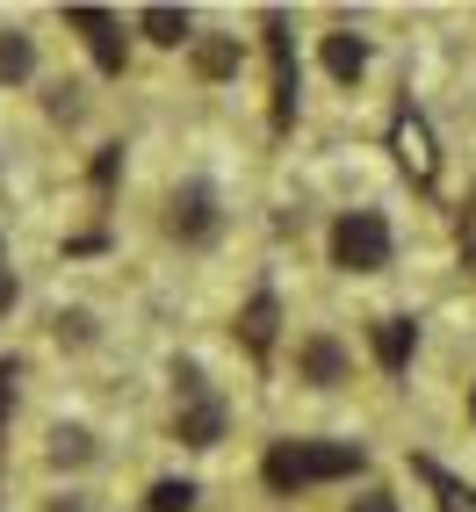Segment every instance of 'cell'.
I'll use <instances>...</instances> for the list:
<instances>
[{
    "instance_id": "cell-1",
    "label": "cell",
    "mask_w": 476,
    "mask_h": 512,
    "mask_svg": "<svg viewBox=\"0 0 476 512\" xmlns=\"http://www.w3.org/2000/svg\"><path fill=\"white\" fill-rule=\"evenodd\" d=\"M361 448L354 440H275L260 462V476L275 491H303V484H332V476H354Z\"/></svg>"
},
{
    "instance_id": "cell-2",
    "label": "cell",
    "mask_w": 476,
    "mask_h": 512,
    "mask_svg": "<svg viewBox=\"0 0 476 512\" xmlns=\"http://www.w3.org/2000/svg\"><path fill=\"white\" fill-rule=\"evenodd\" d=\"M332 260L347 267V275H383L390 267V224L383 210H347L332 224Z\"/></svg>"
},
{
    "instance_id": "cell-3",
    "label": "cell",
    "mask_w": 476,
    "mask_h": 512,
    "mask_svg": "<svg viewBox=\"0 0 476 512\" xmlns=\"http://www.w3.org/2000/svg\"><path fill=\"white\" fill-rule=\"evenodd\" d=\"M390 152H397V166L412 174L419 188H433V174H440V152H433V123L404 101V109L390 116Z\"/></svg>"
},
{
    "instance_id": "cell-4",
    "label": "cell",
    "mask_w": 476,
    "mask_h": 512,
    "mask_svg": "<svg viewBox=\"0 0 476 512\" xmlns=\"http://www.w3.org/2000/svg\"><path fill=\"white\" fill-rule=\"evenodd\" d=\"M65 22L87 37V51H94L101 73H123V22H116L109 8H65Z\"/></svg>"
},
{
    "instance_id": "cell-5",
    "label": "cell",
    "mask_w": 476,
    "mask_h": 512,
    "mask_svg": "<svg viewBox=\"0 0 476 512\" xmlns=\"http://www.w3.org/2000/svg\"><path fill=\"white\" fill-rule=\"evenodd\" d=\"M181 390L195 397L188 412H181V440H188V448H217V433H224V404H217V397H202V375H195V368H181Z\"/></svg>"
},
{
    "instance_id": "cell-6",
    "label": "cell",
    "mask_w": 476,
    "mask_h": 512,
    "mask_svg": "<svg viewBox=\"0 0 476 512\" xmlns=\"http://www.w3.org/2000/svg\"><path fill=\"white\" fill-rule=\"evenodd\" d=\"M267 58H275V123H289V116H296L303 80H296V58H289V22H282V15H267Z\"/></svg>"
},
{
    "instance_id": "cell-7",
    "label": "cell",
    "mask_w": 476,
    "mask_h": 512,
    "mask_svg": "<svg viewBox=\"0 0 476 512\" xmlns=\"http://www.w3.org/2000/svg\"><path fill=\"white\" fill-rule=\"evenodd\" d=\"M368 339H376L383 375H404V361H412V347H419V325H412V318H376V325H368Z\"/></svg>"
},
{
    "instance_id": "cell-8",
    "label": "cell",
    "mask_w": 476,
    "mask_h": 512,
    "mask_svg": "<svg viewBox=\"0 0 476 512\" xmlns=\"http://www.w3.org/2000/svg\"><path fill=\"white\" fill-rule=\"evenodd\" d=\"M174 231L188 238V246H202V238L217 231V202H210V188H181V195H174Z\"/></svg>"
},
{
    "instance_id": "cell-9",
    "label": "cell",
    "mask_w": 476,
    "mask_h": 512,
    "mask_svg": "<svg viewBox=\"0 0 476 512\" xmlns=\"http://www.w3.org/2000/svg\"><path fill=\"white\" fill-rule=\"evenodd\" d=\"M325 73H332L339 87H354V80L368 73V44L354 37V29H332V37H325Z\"/></svg>"
},
{
    "instance_id": "cell-10",
    "label": "cell",
    "mask_w": 476,
    "mask_h": 512,
    "mask_svg": "<svg viewBox=\"0 0 476 512\" xmlns=\"http://www.w3.org/2000/svg\"><path fill=\"white\" fill-rule=\"evenodd\" d=\"M303 375H311L318 390L347 383V354H339V339H311V347H303Z\"/></svg>"
},
{
    "instance_id": "cell-11",
    "label": "cell",
    "mask_w": 476,
    "mask_h": 512,
    "mask_svg": "<svg viewBox=\"0 0 476 512\" xmlns=\"http://www.w3.org/2000/svg\"><path fill=\"white\" fill-rule=\"evenodd\" d=\"M419 476H426V484H433V498H440V512H476V491L462 484V476H448V469H440V462H426V455H419Z\"/></svg>"
},
{
    "instance_id": "cell-12",
    "label": "cell",
    "mask_w": 476,
    "mask_h": 512,
    "mask_svg": "<svg viewBox=\"0 0 476 512\" xmlns=\"http://www.w3.org/2000/svg\"><path fill=\"white\" fill-rule=\"evenodd\" d=\"M275 318H282V311H275V296H253V303H246L238 332H246V347H253V354H267V347H275Z\"/></svg>"
},
{
    "instance_id": "cell-13",
    "label": "cell",
    "mask_w": 476,
    "mask_h": 512,
    "mask_svg": "<svg viewBox=\"0 0 476 512\" xmlns=\"http://www.w3.org/2000/svg\"><path fill=\"white\" fill-rule=\"evenodd\" d=\"M37 73V44L22 29H0V80H29Z\"/></svg>"
},
{
    "instance_id": "cell-14",
    "label": "cell",
    "mask_w": 476,
    "mask_h": 512,
    "mask_svg": "<svg viewBox=\"0 0 476 512\" xmlns=\"http://www.w3.org/2000/svg\"><path fill=\"white\" fill-rule=\"evenodd\" d=\"M138 29H145L152 44H188V37H195L181 8H145V15H138Z\"/></svg>"
},
{
    "instance_id": "cell-15",
    "label": "cell",
    "mask_w": 476,
    "mask_h": 512,
    "mask_svg": "<svg viewBox=\"0 0 476 512\" xmlns=\"http://www.w3.org/2000/svg\"><path fill=\"white\" fill-rule=\"evenodd\" d=\"M195 498H202V491L188 484V476H159L145 505H152V512H195Z\"/></svg>"
},
{
    "instance_id": "cell-16",
    "label": "cell",
    "mask_w": 476,
    "mask_h": 512,
    "mask_svg": "<svg viewBox=\"0 0 476 512\" xmlns=\"http://www.w3.org/2000/svg\"><path fill=\"white\" fill-rule=\"evenodd\" d=\"M195 65H202V73H210V80H231V73H238V44H224V37L195 44Z\"/></svg>"
},
{
    "instance_id": "cell-17",
    "label": "cell",
    "mask_w": 476,
    "mask_h": 512,
    "mask_svg": "<svg viewBox=\"0 0 476 512\" xmlns=\"http://www.w3.org/2000/svg\"><path fill=\"white\" fill-rule=\"evenodd\" d=\"M87 455H94V440H87L80 426H58V433H51V462H58V469H65V462H73V469H80Z\"/></svg>"
},
{
    "instance_id": "cell-18",
    "label": "cell",
    "mask_w": 476,
    "mask_h": 512,
    "mask_svg": "<svg viewBox=\"0 0 476 512\" xmlns=\"http://www.w3.org/2000/svg\"><path fill=\"white\" fill-rule=\"evenodd\" d=\"M51 116H80V87H73V80L51 87Z\"/></svg>"
},
{
    "instance_id": "cell-19",
    "label": "cell",
    "mask_w": 476,
    "mask_h": 512,
    "mask_svg": "<svg viewBox=\"0 0 476 512\" xmlns=\"http://www.w3.org/2000/svg\"><path fill=\"white\" fill-rule=\"evenodd\" d=\"M354 512H397V498H383V491H368V498H354Z\"/></svg>"
},
{
    "instance_id": "cell-20",
    "label": "cell",
    "mask_w": 476,
    "mask_h": 512,
    "mask_svg": "<svg viewBox=\"0 0 476 512\" xmlns=\"http://www.w3.org/2000/svg\"><path fill=\"white\" fill-rule=\"evenodd\" d=\"M8 404H15V368H0V419H8Z\"/></svg>"
},
{
    "instance_id": "cell-21",
    "label": "cell",
    "mask_w": 476,
    "mask_h": 512,
    "mask_svg": "<svg viewBox=\"0 0 476 512\" xmlns=\"http://www.w3.org/2000/svg\"><path fill=\"white\" fill-rule=\"evenodd\" d=\"M8 311H15V275L0 267V318H8Z\"/></svg>"
},
{
    "instance_id": "cell-22",
    "label": "cell",
    "mask_w": 476,
    "mask_h": 512,
    "mask_svg": "<svg viewBox=\"0 0 476 512\" xmlns=\"http://www.w3.org/2000/svg\"><path fill=\"white\" fill-rule=\"evenodd\" d=\"M51 512H87V498H58V505H51Z\"/></svg>"
},
{
    "instance_id": "cell-23",
    "label": "cell",
    "mask_w": 476,
    "mask_h": 512,
    "mask_svg": "<svg viewBox=\"0 0 476 512\" xmlns=\"http://www.w3.org/2000/svg\"><path fill=\"white\" fill-rule=\"evenodd\" d=\"M469 419H476V390H469Z\"/></svg>"
},
{
    "instance_id": "cell-24",
    "label": "cell",
    "mask_w": 476,
    "mask_h": 512,
    "mask_svg": "<svg viewBox=\"0 0 476 512\" xmlns=\"http://www.w3.org/2000/svg\"><path fill=\"white\" fill-rule=\"evenodd\" d=\"M0 260H8V246H0Z\"/></svg>"
},
{
    "instance_id": "cell-25",
    "label": "cell",
    "mask_w": 476,
    "mask_h": 512,
    "mask_svg": "<svg viewBox=\"0 0 476 512\" xmlns=\"http://www.w3.org/2000/svg\"><path fill=\"white\" fill-rule=\"evenodd\" d=\"M469 210H476V195H469Z\"/></svg>"
}]
</instances>
